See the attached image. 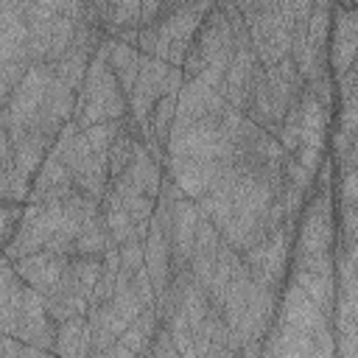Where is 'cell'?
<instances>
[{"label": "cell", "instance_id": "cell-1", "mask_svg": "<svg viewBox=\"0 0 358 358\" xmlns=\"http://www.w3.org/2000/svg\"><path fill=\"white\" fill-rule=\"evenodd\" d=\"M215 3H165L154 25L140 28V53L182 67L185 56Z\"/></svg>", "mask_w": 358, "mask_h": 358}, {"label": "cell", "instance_id": "cell-2", "mask_svg": "<svg viewBox=\"0 0 358 358\" xmlns=\"http://www.w3.org/2000/svg\"><path fill=\"white\" fill-rule=\"evenodd\" d=\"M106 53H109V45L103 39L101 48L95 50L90 67H87L81 90L76 92V115H73V120L78 123L81 131H87L90 126H98V123L126 120L129 117V95L123 92L120 81L109 70Z\"/></svg>", "mask_w": 358, "mask_h": 358}, {"label": "cell", "instance_id": "cell-3", "mask_svg": "<svg viewBox=\"0 0 358 358\" xmlns=\"http://www.w3.org/2000/svg\"><path fill=\"white\" fill-rule=\"evenodd\" d=\"M238 11L246 20L252 48L260 59V64L268 70L291 56L294 48V0H246L235 3Z\"/></svg>", "mask_w": 358, "mask_h": 358}, {"label": "cell", "instance_id": "cell-4", "mask_svg": "<svg viewBox=\"0 0 358 358\" xmlns=\"http://www.w3.org/2000/svg\"><path fill=\"white\" fill-rule=\"evenodd\" d=\"M168 159H213L232 165L235 145L221 129V117H201L193 123H173L168 145Z\"/></svg>", "mask_w": 358, "mask_h": 358}, {"label": "cell", "instance_id": "cell-5", "mask_svg": "<svg viewBox=\"0 0 358 358\" xmlns=\"http://www.w3.org/2000/svg\"><path fill=\"white\" fill-rule=\"evenodd\" d=\"M56 78V70L50 64H34L25 78L17 84L8 101L0 103V131L17 137L31 129L36 112L42 109V101Z\"/></svg>", "mask_w": 358, "mask_h": 358}, {"label": "cell", "instance_id": "cell-6", "mask_svg": "<svg viewBox=\"0 0 358 358\" xmlns=\"http://www.w3.org/2000/svg\"><path fill=\"white\" fill-rule=\"evenodd\" d=\"M336 246H338V201L333 193H313L299 215L294 252L316 255V252H336Z\"/></svg>", "mask_w": 358, "mask_h": 358}, {"label": "cell", "instance_id": "cell-7", "mask_svg": "<svg viewBox=\"0 0 358 358\" xmlns=\"http://www.w3.org/2000/svg\"><path fill=\"white\" fill-rule=\"evenodd\" d=\"M59 227H62V201H50V204L28 201L25 204V215H22L11 243L3 246V257L22 260L28 255L45 252V246L59 232Z\"/></svg>", "mask_w": 358, "mask_h": 358}, {"label": "cell", "instance_id": "cell-8", "mask_svg": "<svg viewBox=\"0 0 358 358\" xmlns=\"http://www.w3.org/2000/svg\"><path fill=\"white\" fill-rule=\"evenodd\" d=\"M168 76H171V64L168 62L154 59V56H143L137 84H134V90L129 95V117L137 126H143L145 131H148V120H151V112H154L157 101L165 95ZM148 137H151V131H148Z\"/></svg>", "mask_w": 358, "mask_h": 358}, {"label": "cell", "instance_id": "cell-9", "mask_svg": "<svg viewBox=\"0 0 358 358\" xmlns=\"http://www.w3.org/2000/svg\"><path fill=\"white\" fill-rule=\"evenodd\" d=\"M358 59V3H336L327 62L333 81L341 78Z\"/></svg>", "mask_w": 358, "mask_h": 358}, {"label": "cell", "instance_id": "cell-10", "mask_svg": "<svg viewBox=\"0 0 358 358\" xmlns=\"http://www.w3.org/2000/svg\"><path fill=\"white\" fill-rule=\"evenodd\" d=\"M277 322L299 330V333H310L316 336L319 330L333 324V316H327L310 296H305V291H299L294 282H285L282 294H280V310H277Z\"/></svg>", "mask_w": 358, "mask_h": 358}, {"label": "cell", "instance_id": "cell-11", "mask_svg": "<svg viewBox=\"0 0 358 358\" xmlns=\"http://www.w3.org/2000/svg\"><path fill=\"white\" fill-rule=\"evenodd\" d=\"M28 22V56L34 64H45L53 42V28L62 11V0H22Z\"/></svg>", "mask_w": 358, "mask_h": 358}, {"label": "cell", "instance_id": "cell-12", "mask_svg": "<svg viewBox=\"0 0 358 358\" xmlns=\"http://www.w3.org/2000/svg\"><path fill=\"white\" fill-rule=\"evenodd\" d=\"M227 109V98L218 87L193 78L185 81L179 90V103H176V123H193L201 117H221Z\"/></svg>", "mask_w": 358, "mask_h": 358}, {"label": "cell", "instance_id": "cell-13", "mask_svg": "<svg viewBox=\"0 0 358 358\" xmlns=\"http://www.w3.org/2000/svg\"><path fill=\"white\" fill-rule=\"evenodd\" d=\"M165 173L179 185L185 199L199 201L201 196H207L213 190V185L224 173V162H213V159H168L165 162Z\"/></svg>", "mask_w": 358, "mask_h": 358}, {"label": "cell", "instance_id": "cell-14", "mask_svg": "<svg viewBox=\"0 0 358 358\" xmlns=\"http://www.w3.org/2000/svg\"><path fill=\"white\" fill-rule=\"evenodd\" d=\"M8 62H31L28 22H25V11L20 0L0 3V64H8Z\"/></svg>", "mask_w": 358, "mask_h": 358}, {"label": "cell", "instance_id": "cell-15", "mask_svg": "<svg viewBox=\"0 0 358 358\" xmlns=\"http://www.w3.org/2000/svg\"><path fill=\"white\" fill-rule=\"evenodd\" d=\"M201 210L193 199H182L173 204V227H171V260H173V271H182L190 266V255H193V243H196V232L201 224Z\"/></svg>", "mask_w": 358, "mask_h": 358}, {"label": "cell", "instance_id": "cell-16", "mask_svg": "<svg viewBox=\"0 0 358 358\" xmlns=\"http://www.w3.org/2000/svg\"><path fill=\"white\" fill-rule=\"evenodd\" d=\"M330 129H333V109L322 106L316 101V95L305 87V92L299 98V145L327 154Z\"/></svg>", "mask_w": 358, "mask_h": 358}, {"label": "cell", "instance_id": "cell-17", "mask_svg": "<svg viewBox=\"0 0 358 358\" xmlns=\"http://www.w3.org/2000/svg\"><path fill=\"white\" fill-rule=\"evenodd\" d=\"M73 257H62V255H53V252H36V255H28L22 260H14V268L20 274V280L25 285H31L34 291H39L42 296L62 280V274L67 271Z\"/></svg>", "mask_w": 358, "mask_h": 358}, {"label": "cell", "instance_id": "cell-18", "mask_svg": "<svg viewBox=\"0 0 358 358\" xmlns=\"http://www.w3.org/2000/svg\"><path fill=\"white\" fill-rule=\"evenodd\" d=\"M73 173L67 171V165L50 151L34 179V187H31V199L28 201H36V204H50V201H62L73 193Z\"/></svg>", "mask_w": 358, "mask_h": 358}, {"label": "cell", "instance_id": "cell-19", "mask_svg": "<svg viewBox=\"0 0 358 358\" xmlns=\"http://www.w3.org/2000/svg\"><path fill=\"white\" fill-rule=\"evenodd\" d=\"M145 271L157 288V296H162L173 277V260H171V238L154 218H151V229L145 238Z\"/></svg>", "mask_w": 358, "mask_h": 358}, {"label": "cell", "instance_id": "cell-20", "mask_svg": "<svg viewBox=\"0 0 358 358\" xmlns=\"http://www.w3.org/2000/svg\"><path fill=\"white\" fill-rule=\"evenodd\" d=\"M129 187H134L137 193L148 196V199H159V187H162V179H165V165H159L148 145L145 143H137V151H134V159L131 165L126 168V173L120 176Z\"/></svg>", "mask_w": 358, "mask_h": 358}, {"label": "cell", "instance_id": "cell-21", "mask_svg": "<svg viewBox=\"0 0 358 358\" xmlns=\"http://www.w3.org/2000/svg\"><path fill=\"white\" fill-rule=\"evenodd\" d=\"M8 137H11V134H8ZM11 145H14V171H17L25 182L34 185V179H36V173H39L45 157H48L50 148H53V140L42 137V134H36V131H22V134L11 137Z\"/></svg>", "mask_w": 358, "mask_h": 358}, {"label": "cell", "instance_id": "cell-22", "mask_svg": "<svg viewBox=\"0 0 358 358\" xmlns=\"http://www.w3.org/2000/svg\"><path fill=\"white\" fill-rule=\"evenodd\" d=\"M106 45H109V53H106V59H109V70H112L115 78L120 81L123 92L131 95V90H134V84H137V76H140L143 53H140L137 45H126V42L112 39V36H106Z\"/></svg>", "mask_w": 358, "mask_h": 358}, {"label": "cell", "instance_id": "cell-23", "mask_svg": "<svg viewBox=\"0 0 358 358\" xmlns=\"http://www.w3.org/2000/svg\"><path fill=\"white\" fill-rule=\"evenodd\" d=\"M288 282H294L299 291H305V296H310L327 316H333L336 310V296H338V285H336V274H310L302 268H291L288 271Z\"/></svg>", "mask_w": 358, "mask_h": 358}, {"label": "cell", "instance_id": "cell-24", "mask_svg": "<svg viewBox=\"0 0 358 358\" xmlns=\"http://www.w3.org/2000/svg\"><path fill=\"white\" fill-rule=\"evenodd\" d=\"M53 355L59 358H92V330L87 316H76L64 324H59Z\"/></svg>", "mask_w": 358, "mask_h": 358}, {"label": "cell", "instance_id": "cell-25", "mask_svg": "<svg viewBox=\"0 0 358 358\" xmlns=\"http://www.w3.org/2000/svg\"><path fill=\"white\" fill-rule=\"evenodd\" d=\"M159 316H157V310L154 308H148V310H143L126 330H123V336H120V344L126 347V350H131L134 355H140V358H148L151 355V350H154V341H157V333H159Z\"/></svg>", "mask_w": 358, "mask_h": 358}, {"label": "cell", "instance_id": "cell-26", "mask_svg": "<svg viewBox=\"0 0 358 358\" xmlns=\"http://www.w3.org/2000/svg\"><path fill=\"white\" fill-rule=\"evenodd\" d=\"M101 266H103V257H73L70 260L67 277L84 299H92V291L101 280Z\"/></svg>", "mask_w": 358, "mask_h": 358}, {"label": "cell", "instance_id": "cell-27", "mask_svg": "<svg viewBox=\"0 0 358 358\" xmlns=\"http://www.w3.org/2000/svg\"><path fill=\"white\" fill-rule=\"evenodd\" d=\"M333 11H336V3H313V11L308 17V45L316 53H327L330 28H333Z\"/></svg>", "mask_w": 358, "mask_h": 358}, {"label": "cell", "instance_id": "cell-28", "mask_svg": "<svg viewBox=\"0 0 358 358\" xmlns=\"http://www.w3.org/2000/svg\"><path fill=\"white\" fill-rule=\"evenodd\" d=\"M176 103H179V92H168L157 101L154 112H151V120H148V131H151V140H157L162 148L168 145V137H171V129L176 123Z\"/></svg>", "mask_w": 358, "mask_h": 358}, {"label": "cell", "instance_id": "cell-29", "mask_svg": "<svg viewBox=\"0 0 358 358\" xmlns=\"http://www.w3.org/2000/svg\"><path fill=\"white\" fill-rule=\"evenodd\" d=\"M137 143H143L131 129H129V123L123 120V129H120V134L115 137V143H112V148H109V176L112 179H120L123 173H126V168L131 165V159H134V151H137Z\"/></svg>", "mask_w": 358, "mask_h": 358}, {"label": "cell", "instance_id": "cell-30", "mask_svg": "<svg viewBox=\"0 0 358 358\" xmlns=\"http://www.w3.org/2000/svg\"><path fill=\"white\" fill-rule=\"evenodd\" d=\"M112 238H109V229H106V221L103 215L98 221H92L78 238H76V257H103L109 249H112Z\"/></svg>", "mask_w": 358, "mask_h": 358}, {"label": "cell", "instance_id": "cell-31", "mask_svg": "<svg viewBox=\"0 0 358 358\" xmlns=\"http://www.w3.org/2000/svg\"><path fill=\"white\" fill-rule=\"evenodd\" d=\"M277 333H280V358H310L313 350H316V341L310 333H299V330H291L280 322H274Z\"/></svg>", "mask_w": 358, "mask_h": 358}, {"label": "cell", "instance_id": "cell-32", "mask_svg": "<svg viewBox=\"0 0 358 358\" xmlns=\"http://www.w3.org/2000/svg\"><path fill=\"white\" fill-rule=\"evenodd\" d=\"M120 129H123V120H109V123L90 126L84 134H87V140H90V145H92L95 154H109V148H112L115 137L120 134Z\"/></svg>", "mask_w": 358, "mask_h": 358}, {"label": "cell", "instance_id": "cell-33", "mask_svg": "<svg viewBox=\"0 0 358 358\" xmlns=\"http://www.w3.org/2000/svg\"><path fill=\"white\" fill-rule=\"evenodd\" d=\"M282 179L288 182V185H294V187H299V190H305V193H310L313 196V190H316V176L310 173V171H305L294 157H288L285 159V168H282Z\"/></svg>", "mask_w": 358, "mask_h": 358}, {"label": "cell", "instance_id": "cell-34", "mask_svg": "<svg viewBox=\"0 0 358 358\" xmlns=\"http://www.w3.org/2000/svg\"><path fill=\"white\" fill-rule=\"evenodd\" d=\"M22 215H25V204H17V201H3V207H0L3 246H6V243H11V238H14V232H17L20 221H22Z\"/></svg>", "mask_w": 358, "mask_h": 358}, {"label": "cell", "instance_id": "cell-35", "mask_svg": "<svg viewBox=\"0 0 358 358\" xmlns=\"http://www.w3.org/2000/svg\"><path fill=\"white\" fill-rule=\"evenodd\" d=\"M117 249H120V268L123 271L134 274V271H140L145 266V241L134 238V241H129V243H123Z\"/></svg>", "mask_w": 358, "mask_h": 358}, {"label": "cell", "instance_id": "cell-36", "mask_svg": "<svg viewBox=\"0 0 358 358\" xmlns=\"http://www.w3.org/2000/svg\"><path fill=\"white\" fill-rule=\"evenodd\" d=\"M333 196H338V207H358V171L338 173V187Z\"/></svg>", "mask_w": 358, "mask_h": 358}, {"label": "cell", "instance_id": "cell-37", "mask_svg": "<svg viewBox=\"0 0 358 358\" xmlns=\"http://www.w3.org/2000/svg\"><path fill=\"white\" fill-rule=\"evenodd\" d=\"M131 285H134V294L140 296V302H143V308H145V310L157 305V288H154V282H151V277H148L145 266H143L140 271H134Z\"/></svg>", "mask_w": 358, "mask_h": 358}, {"label": "cell", "instance_id": "cell-38", "mask_svg": "<svg viewBox=\"0 0 358 358\" xmlns=\"http://www.w3.org/2000/svg\"><path fill=\"white\" fill-rule=\"evenodd\" d=\"M291 157H294L305 171H310V173L316 176L327 154H324V151H316V148H308V145H299V148H296V154H291Z\"/></svg>", "mask_w": 358, "mask_h": 358}, {"label": "cell", "instance_id": "cell-39", "mask_svg": "<svg viewBox=\"0 0 358 358\" xmlns=\"http://www.w3.org/2000/svg\"><path fill=\"white\" fill-rule=\"evenodd\" d=\"M0 358H22V341L3 333V338H0Z\"/></svg>", "mask_w": 358, "mask_h": 358}, {"label": "cell", "instance_id": "cell-40", "mask_svg": "<svg viewBox=\"0 0 358 358\" xmlns=\"http://www.w3.org/2000/svg\"><path fill=\"white\" fill-rule=\"evenodd\" d=\"M92 358H134V352H131V350H126V347L117 341L115 347H109V350H103V352H95Z\"/></svg>", "mask_w": 358, "mask_h": 358}, {"label": "cell", "instance_id": "cell-41", "mask_svg": "<svg viewBox=\"0 0 358 358\" xmlns=\"http://www.w3.org/2000/svg\"><path fill=\"white\" fill-rule=\"evenodd\" d=\"M260 352H263V341H249V344L241 347L243 358H260Z\"/></svg>", "mask_w": 358, "mask_h": 358}, {"label": "cell", "instance_id": "cell-42", "mask_svg": "<svg viewBox=\"0 0 358 358\" xmlns=\"http://www.w3.org/2000/svg\"><path fill=\"white\" fill-rule=\"evenodd\" d=\"M336 358H358V350H355V352H350V355H336Z\"/></svg>", "mask_w": 358, "mask_h": 358}, {"label": "cell", "instance_id": "cell-43", "mask_svg": "<svg viewBox=\"0 0 358 358\" xmlns=\"http://www.w3.org/2000/svg\"><path fill=\"white\" fill-rule=\"evenodd\" d=\"M134 358H140V355H134Z\"/></svg>", "mask_w": 358, "mask_h": 358}]
</instances>
